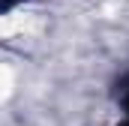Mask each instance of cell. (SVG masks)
Returning <instances> with one entry per match:
<instances>
[{
  "mask_svg": "<svg viewBox=\"0 0 129 126\" xmlns=\"http://www.w3.org/2000/svg\"><path fill=\"white\" fill-rule=\"evenodd\" d=\"M120 102H123V123L120 126H129V75L123 78V87H120Z\"/></svg>",
  "mask_w": 129,
  "mask_h": 126,
  "instance_id": "obj_1",
  "label": "cell"
}]
</instances>
